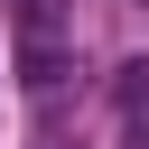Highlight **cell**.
<instances>
[{
	"label": "cell",
	"mask_w": 149,
	"mask_h": 149,
	"mask_svg": "<svg viewBox=\"0 0 149 149\" xmlns=\"http://www.w3.org/2000/svg\"><path fill=\"white\" fill-rule=\"evenodd\" d=\"M65 65H74V56H65V37H56L47 19H28V47H19V84H28V93H56V84H65Z\"/></svg>",
	"instance_id": "cell-1"
}]
</instances>
